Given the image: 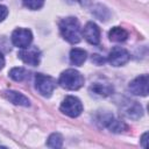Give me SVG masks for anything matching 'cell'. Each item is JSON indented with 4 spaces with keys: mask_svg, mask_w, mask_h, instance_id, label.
Returning a JSON list of instances; mask_svg holds the SVG:
<instances>
[{
    "mask_svg": "<svg viewBox=\"0 0 149 149\" xmlns=\"http://www.w3.org/2000/svg\"><path fill=\"white\" fill-rule=\"evenodd\" d=\"M98 120L104 127L108 128L113 133H121L125 129H127V125L123 121H120L119 119L114 118L113 114H109V113H105L100 115Z\"/></svg>",
    "mask_w": 149,
    "mask_h": 149,
    "instance_id": "obj_6",
    "label": "cell"
},
{
    "mask_svg": "<svg viewBox=\"0 0 149 149\" xmlns=\"http://www.w3.org/2000/svg\"><path fill=\"white\" fill-rule=\"evenodd\" d=\"M129 91L135 95H142L146 97L148 94V76L142 74L136 77L129 83L128 86Z\"/></svg>",
    "mask_w": 149,
    "mask_h": 149,
    "instance_id": "obj_8",
    "label": "cell"
},
{
    "mask_svg": "<svg viewBox=\"0 0 149 149\" xmlns=\"http://www.w3.org/2000/svg\"><path fill=\"white\" fill-rule=\"evenodd\" d=\"M3 65H5V58H3L2 54L0 52V70L3 68Z\"/></svg>",
    "mask_w": 149,
    "mask_h": 149,
    "instance_id": "obj_21",
    "label": "cell"
},
{
    "mask_svg": "<svg viewBox=\"0 0 149 149\" xmlns=\"http://www.w3.org/2000/svg\"><path fill=\"white\" fill-rule=\"evenodd\" d=\"M90 92L100 97H107L113 93V86L102 83H93L90 86Z\"/></svg>",
    "mask_w": 149,
    "mask_h": 149,
    "instance_id": "obj_13",
    "label": "cell"
},
{
    "mask_svg": "<svg viewBox=\"0 0 149 149\" xmlns=\"http://www.w3.org/2000/svg\"><path fill=\"white\" fill-rule=\"evenodd\" d=\"M19 57L26 63V64H29V65H37L40 63V58H41V54H40V50L35 47H28V48H24L22 49L21 51H19Z\"/></svg>",
    "mask_w": 149,
    "mask_h": 149,
    "instance_id": "obj_9",
    "label": "cell"
},
{
    "mask_svg": "<svg viewBox=\"0 0 149 149\" xmlns=\"http://www.w3.org/2000/svg\"><path fill=\"white\" fill-rule=\"evenodd\" d=\"M108 37L113 42H123L128 37V33L121 27H113L108 33Z\"/></svg>",
    "mask_w": 149,
    "mask_h": 149,
    "instance_id": "obj_14",
    "label": "cell"
},
{
    "mask_svg": "<svg viewBox=\"0 0 149 149\" xmlns=\"http://www.w3.org/2000/svg\"><path fill=\"white\" fill-rule=\"evenodd\" d=\"M58 84L63 88L74 91V90L80 88L84 85V77L81 76L79 71L74 69H68L61 73Z\"/></svg>",
    "mask_w": 149,
    "mask_h": 149,
    "instance_id": "obj_2",
    "label": "cell"
},
{
    "mask_svg": "<svg viewBox=\"0 0 149 149\" xmlns=\"http://www.w3.org/2000/svg\"><path fill=\"white\" fill-rule=\"evenodd\" d=\"M85 40L91 44H99L100 42V29L93 22H87L81 31Z\"/></svg>",
    "mask_w": 149,
    "mask_h": 149,
    "instance_id": "obj_10",
    "label": "cell"
},
{
    "mask_svg": "<svg viewBox=\"0 0 149 149\" xmlns=\"http://www.w3.org/2000/svg\"><path fill=\"white\" fill-rule=\"evenodd\" d=\"M61 112L70 118H77L83 112L81 101L73 95H68L61 104Z\"/></svg>",
    "mask_w": 149,
    "mask_h": 149,
    "instance_id": "obj_3",
    "label": "cell"
},
{
    "mask_svg": "<svg viewBox=\"0 0 149 149\" xmlns=\"http://www.w3.org/2000/svg\"><path fill=\"white\" fill-rule=\"evenodd\" d=\"M130 56H129V52L121 48V47H114L109 55H108V62L113 65V66H121V65H125L128 61H129Z\"/></svg>",
    "mask_w": 149,
    "mask_h": 149,
    "instance_id": "obj_7",
    "label": "cell"
},
{
    "mask_svg": "<svg viewBox=\"0 0 149 149\" xmlns=\"http://www.w3.org/2000/svg\"><path fill=\"white\" fill-rule=\"evenodd\" d=\"M86 57H87V54L83 49L74 48L70 51V61L73 65H81L86 61Z\"/></svg>",
    "mask_w": 149,
    "mask_h": 149,
    "instance_id": "obj_15",
    "label": "cell"
},
{
    "mask_svg": "<svg viewBox=\"0 0 149 149\" xmlns=\"http://www.w3.org/2000/svg\"><path fill=\"white\" fill-rule=\"evenodd\" d=\"M33 41V34L29 29L26 28H16L12 33V43L21 49L28 48L31 44Z\"/></svg>",
    "mask_w": 149,
    "mask_h": 149,
    "instance_id": "obj_5",
    "label": "cell"
},
{
    "mask_svg": "<svg viewBox=\"0 0 149 149\" xmlns=\"http://www.w3.org/2000/svg\"><path fill=\"white\" fill-rule=\"evenodd\" d=\"M35 86L41 95L50 97L56 87V80L50 76L37 73L35 76Z\"/></svg>",
    "mask_w": 149,
    "mask_h": 149,
    "instance_id": "obj_4",
    "label": "cell"
},
{
    "mask_svg": "<svg viewBox=\"0 0 149 149\" xmlns=\"http://www.w3.org/2000/svg\"><path fill=\"white\" fill-rule=\"evenodd\" d=\"M59 30L62 36L72 44L80 41V26L76 17L69 16L63 19L59 22Z\"/></svg>",
    "mask_w": 149,
    "mask_h": 149,
    "instance_id": "obj_1",
    "label": "cell"
},
{
    "mask_svg": "<svg viewBox=\"0 0 149 149\" xmlns=\"http://www.w3.org/2000/svg\"><path fill=\"white\" fill-rule=\"evenodd\" d=\"M122 113L129 118V119H140L143 115V109L142 106L140 104H137L136 101H130L127 100L123 106H122Z\"/></svg>",
    "mask_w": 149,
    "mask_h": 149,
    "instance_id": "obj_11",
    "label": "cell"
},
{
    "mask_svg": "<svg viewBox=\"0 0 149 149\" xmlns=\"http://www.w3.org/2000/svg\"><path fill=\"white\" fill-rule=\"evenodd\" d=\"M47 146L49 148H62L63 146V137L59 133H54L49 136Z\"/></svg>",
    "mask_w": 149,
    "mask_h": 149,
    "instance_id": "obj_17",
    "label": "cell"
},
{
    "mask_svg": "<svg viewBox=\"0 0 149 149\" xmlns=\"http://www.w3.org/2000/svg\"><path fill=\"white\" fill-rule=\"evenodd\" d=\"M147 136H148V133H144L141 137V142H142L143 148H147Z\"/></svg>",
    "mask_w": 149,
    "mask_h": 149,
    "instance_id": "obj_20",
    "label": "cell"
},
{
    "mask_svg": "<svg viewBox=\"0 0 149 149\" xmlns=\"http://www.w3.org/2000/svg\"><path fill=\"white\" fill-rule=\"evenodd\" d=\"M5 97H6L10 102H13L14 105L24 106V107H27V106H29V105H30L29 99H28L26 95H23L22 93L16 92V91L7 90V91H5Z\"/></svg>",
    "mask_w": 149,
    "mask_h": 149,
    "instance_id": "obj_12",
    "label": "cell"
},
{
    "mask_svg": "<svg viewBox=\"0 0 149 149\" xmlns=\"http://www.w3.org/2000/svg\"><path fill=\"white\" fill-rule=\"evenodd\" d=\"M74 1H78V2H80V3H84V0H74Z\"/></svg>",
    "mask_w": 149,
    "mask_h": 149,
    "instance_id": "obj_22",
    "label": "cell"
},
{
    "mask_svg": "<svg viewBox=\"0 0 149 149\" xmlns=\"http://www.w3.org/2000/svg\"><path fill=\"white\" fill-rule=\"evenodd\" d=\"M27 71L23 68H13L9 71V77L15 81H22L27 78Z\"/></svg>",
    "mask_w": 149,
    "mask_h": 149,
    "instance_id": "obj_16",
    "label": "cell"
},
{
    "mask_svg": "<svg viewBox=\"0 0 149 149\" xmlns=\"http://www.w3.org/2000/svg\"><path fill=\"white\" fill-rule=\"evenodd\" d=\"M7 15H8V9H7V7L0 5V22L3 21Z\"/></svg>",
    "mask_w": 149,
    "mask_h": 149,
    "instance_id": "obj_19",
    "label": "cell"
},
{
    "mask_svg": "<svg viewBox=\"0 0 149 149\" xmlns=\"http://www.w3.org/2000/svg\"><path fill=\"white\" fill-rule=\"evenodd\" d=\"M44 3V0H23V5L31 9V10H36L40 9Z\"/></svg>",
    "mask_w": 149,
    "mask_h": 149,
    "instance_id": "obj_18",
    "label": "cell"
}]
</instances>
